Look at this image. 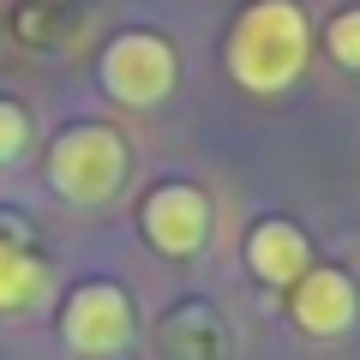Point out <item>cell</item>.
I'll return each mask as SVG.
<instances>
[{
    "instance_id": "30bf717a",
    "label": "cell",
    "mask_w": 360,
    "mask_h": 360,
    "mask_svg": "<svg viewBox=\"0 0 360 360\" xmlns=\"http://www.w3.org/2000/svg\"><path fill=\"white\" fill-rule=\"evenodd\" d=\"M25 144H30L25 108H18L13 96H0V162H18V156H25Z\"/></svg>"
},
{
    "instance_id": "ba28073f",
    "label": "cell",
    "mask_w": 360,
    "mask_h": 360,
    "mask_svg": "<svg viewBox=\"0 0 360 360\" xmlns=\"http://www.w3.org/2000/svg\"><path fill=\"white\" fill-rule=\"evenodd\" d=\"M49 300V264L25 240L0 234V312H30Z\"/></svg>"
},
{
    "instance_id": "8992f818",
    "label": "cell",
    "mask_w": 360,
    "mask_h": 360,
    "mask_svg": "<svg viewBox=\"0 0 360 360\" xmlns=\"http://www.w3.org/2000/svg\"><path fill=\"white\" fill-rule=\"evenodd\" d=\"M360 312V288L342 264H312L295 288H288V319L307 336H342Z\"/></svg>"
},
{
    "instance_id": "5b68a950",
    "label": "cell",
    "mask_w": 360,
    "mask_h": 360,
    "mask_svg": "<svg viewBox=\"0 0 360 360\" xmlns=\"http://www.w3.org/2000/svg\"><path fill=\"white\" fill-rule=\"evenodd\" d=\"M139 222H144V240L162 258H198L210 240V198L193 180H162L144 193Z\"/></svg>"
},
{
    "instance_id": "277c9868",
    "label": "cell",
    "mask_w": 360,
    "mask_h": 360,
    "mask_svg": "<svg viewBox=\"0 0 360 360\" xmlns=\"http://www.w3.org/2000/svg\"><path fill=\"white\" fill-rule=\"evenodd\" d=\"M60 336L78 360H103V354H120L132 342V300L120 283H78L60 307Z\"/></svg>"
},
{
    "instance_id": "3957f363",
    "label": "cell",
    "mask_w": 360,
    "mask_h": 360,
    "mask_svg": "<svg viewBox=\"0 0 360 360\" xmlns=\"http://www.w3.org/2000/svg\"><path fill=\"white\" fill-rule=\"evenodd\" d=\"M180 78L174 42L156 37V30H120L103 49V90L127 108H156L168 103V90Z\"/></svg>"
},
{
    "instance_id": "9c48e42d",
    "label": "cell",
    "mask_w": 360,
    "mask_h": 360,
    "mask_svg": "<svg viewBox=\"0 0 360 360\" xmlns=\"http://www.w3.org/2000/svg\"><path fill=\"white\" fill-rule=\"evenodd\" d=\"M324 49H330V60H336V66L360 72V6H342V13L324 25Z\"/></svg>"
},
{
    "instance_id": "6da1fadb",
    "label": "cell",
    "mask_w": 360,
    "mask_h": 360,
    "mask_svg": "<svg viewBox=\"0 0 360 360\" xmlns=\"http://www.w3.org/2000/svg\"><path fill=\"white\" fill-rule=\"evenodd\" d=\"M312 54V25L295 0H246L229 25L222 42V66L240 90L252 96H283Z\"/></svg>"
},
{
    "instance_id": "52a82bcc",
    "label": "cell",
    "mask_w": 360,
    "mask_h": 360,
    "mask_svg": "<svg viewBox=\"0 0 360 360\" xmlns=\"http://www.w3.org/2000/svg\"><path fill=\"white\" fill-rule=\"evenodd\" d=\"M246 270H252L264 288H295L312 270V240L300 234V222L288 217H264L246 234Z\"/></svg>"
},
{
    "instance_id": "7a4b0ae2",
    "label": "cell",
    "mask_w": 360,
    "mask_h": 360,
    "mask_svg": "<svg viewBox=\"0 0 360 360\" xmlns=\"http://www.w3.org/2000/svg\"><path fill=\"white\" fill-rule=\"evenodd\" d=\"M127 180V139L103 120H72L49 144V186L72 205H108Z\"/></svg>"
}]
</instances>
